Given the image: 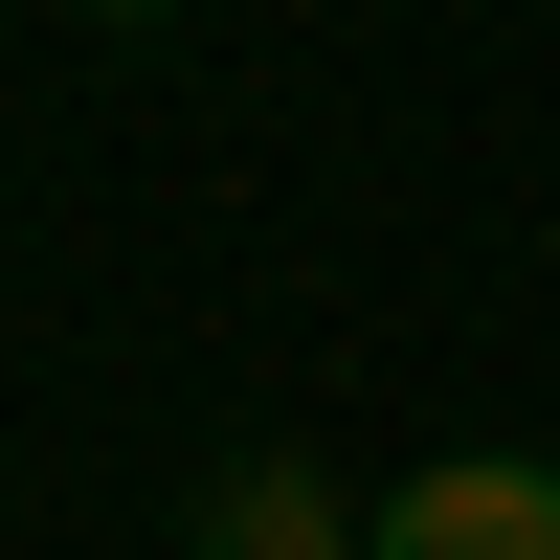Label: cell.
<instances>
[{"label": "cell", "instance_id": "cell-1", "mask_svg": "<svg viewBox=\"0 0 560 560\" xmlns=\"http://www.w3.org/2000/svg\"><path fill=\"white\" fill-rule=\"evenodd\" d=\"M359 560H560V448H427L359 493Z\"/></svg>", "mask_w": 560, "mask_h": 560}, {"label": "cell", "instance_id": "cell-2", "mask_svg": "<svg viewBox=\"0 0 560 560\" xmlns=\"http://www.w3.org/2000/svg\"><path fill=\"white\" fill-rule=\"evenodd\" d=\"M179 560H359V493H337V471H292V448H247V471L179 493Z\"/></svg>", "mask_w": 560, "mask_h": 560}, {"label": "cell", "instance_id": "cell-3", "mask_svg": "<svg viewBox=\"0 0 560 560\" xmlns=\"http://www.w3.org/2000/svg\"><path fill=\"white\" fill-rule=\"evenodd\" d=\"M90 23H179V0H90Z\"/></svg>", "mask_w": 560, "mask_h": 560}]
</instances>
